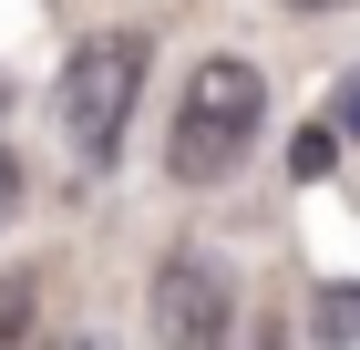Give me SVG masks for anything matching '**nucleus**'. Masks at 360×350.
I'll return each instance as SVG.
<instances>
[{
	"mask_svg": "<svg viewBox=\"0 0 360 350\" xmlns=\"http://www.w3.org/2000/svg\"><path fill=\"white\" fill-rule=\"evenodd\" d=\"M257 124H268V82H257V62H237V52L195 62L186 104H175V135H165V175H186V186L237 175V155L257 144Z\"/></svg>",
	"mask_w": 360,
	"mask_h": 350,
	"instance_id": "f257e3e1",
	"label": "nucleus"
},
{
	"mask_svg": "<svg viewBox=\"0 0 360 350\" xmlns=\"http://www.w3.org/2000/svg\"><path fill=\"white\" fill-rule=\"evenodd\" d=\"M134 93H144V31H93L83 52L62 62V93H52L62 144L83 165H113L124 155V124H134Z\"/></svg>",
	"mask_w": 360,
	"mask_h": 350,
	"instance_id": "f03ea898",
	"label": "nucleus"
},
{
	"mask_svg": "<svg viewBox=\"0 0 360 350\" xmlns=\"http://www.w3.org/2000/svg\"><path fill=\"white\" fill-rule=\"evenodd\" d=\"M155 340L165 350H237V289L217 258H165L155 268Z\"/></svg>",
	"mask_w": 360,
	"mask_h": 350,
	"instance_id": "7ed1b4c3",
	"label": "nucleus"
},
{
	"mask_svg": "<svg viewBox=\"0 0 360 350\" xmlns=\"http://www.w3.org/2000/svg\"><path fill=\"white\" fill-rule=\"evenodd\" d=\"M319 340H330V350H360V289H350V278L319 289Z\"/></svg>",
	"mask_w": 360,
	"mask_h": 350,
	"instance_id": "20e7f679",
	"label": "nucleus"
},
{
	"mask_svg": "<svg viewBox=\"0 0 360 350\" xmlns=\"http://www.w3.org/2000/svg\"><path fill=\"white\" fill-rule=\"evenodd\" d=\"M31 330V278H0V350H21Z\"/></svg>",
	"mask_w": 360,
	"mask_h": 350,
	"instance_id": "39448f33",
	"label": "nucleus"
},
{
	"mask_svg": "<svg viewBox=\"0 0 360 350\" xmlns=\"http://www.w3.org/2000/svg\"><path fill=\"white\" fill-rule=\"evenodd\" d=\"M330 144H340V124H309V135L288 144V165H299V175H319V165H330Z\"/></svg>",
	"mask_w": 360,
	"mask_h": 350,
	"instance_id": "423d86ee",
	"label": "nucleus"
},
{
	"mask_svg": "<svg viewBox=\"0 0 360 350\" xmlns=\"http://www.w3.org/2000/svg\"><path fill=\"white\" fill-rule=\"evenodd\" d=\"M330 124H340V135L360 144V73H350V82H340V93H330Z\"/></svg>",
	"mask_w": 360,
	"mask_h": 350,
	"instance_id": "0eeeda50",
	"label": "nucleus"
},
{
	"mask_svg": "<svg viewBox=\"0 0 360 350\" xmlns=\"http://www.w3.org/2000/svg\"><path fill=\"white\" fill-rule=\"evenodd\" d=\"M21 206V155H11V144H0V216Z\"/></svg>",
	"mask_w": 360,
	"mask_h": 350,
	"instance_id": "6e6552de",
	"label": "nucleus"
},
{
	"mask_svg": "<svg viewBox=\"0 0 360 350\" xmlns=\"http://www.w3.org/2000/svg\"><path fill=\"white\" fill-rule=\"evenodd\" d=\"M248 350H288V330H278V320H257V330H248Z\"/></svg>",
	"mask_w": 360,
	"mask_h": 350,
	"instance_id": "1a4fd4ad",
	"label": "nucleus"
},
{
	"mask_svg": "<svg viewBox=\"0 0 360 350\" xmlns=\"http://www.w3.org/2000/svg\"><path fill=\"white\" fill-rule=\"evenodd\" d=\"M288 11H340V0H288Z\"/></svg>",
	"mask_w": 360,
	"mask_h": 350,
	"instance_id": "9d476101",
	"label": "nucleus"
},
{
	"mask_svg": "<svg viewBox=\"0 0 360 350\" xmlns=\"http://www.w3.org/2000/svg\"><path fill=\"white\" fill-rule=\"evenodd\" d=\"M52 350H103V340H52Z\"/></svg>",
	"mask_w": 360,
	"mask_h": 350,
	"instance_id": "9b49d317",
	"label": "nucleus"
},
{
	"mask_svg": "<svg viewBox=\"0 0 360 350\" xmlns=\"http://www.w3.org/2000/svg\"><path fill=\"white\" fill-rule=\"evenodd\" d=\"M0 113H11V82H0Z\"/></svg>",
	"mask_w": 360,
	"mask_h": 350,
	"instance_id": "f8f14e48",
	"label": "nucleus"
}]
</instances>
